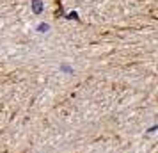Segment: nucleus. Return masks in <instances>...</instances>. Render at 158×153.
I'll return each mask as SVG.
<instances>
[{
	"mask_svg": "<svg viewBox=\"0 0 158 153\" xmlns=\"http://www.w3.org/2000/svg\"><path fill=\"white\" fill-rule=\"evenodd\" d=\"M48 30V25H39V32H46Z\"/></svg>",
	"mask_w": 158,
	"mask_h": 153,
	"instance_id": "f257e3e1",
	"label": "nucleus"
},
{
	"mask_svg": "<svg viewBox=\"0 0 158 153\" xmlns=\"http://www.w3.org/2000/svg\"><path fill=\"white\" fill-rule=\"evenodd\" d=\"M34 9H36L37 13L41 11V6H39V0H36V4H34Z\"/></svg>",
	"mask_w": 158,
	"mask_h": 153,
	"instance_id": "f03ea898",
	"label": "nucleus"
}]
</instances>
